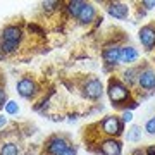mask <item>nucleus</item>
Returning a JSON list of instances; mask_svg holds the SVG:
<instances>
[{"mask_svg": "<svg viewBox=\"0 0 155 155\" xmlns=\"http://www.w3.org/2000/svg\"><path fill=\"white\" fill-rule=\"evenodd\" d=\"M105 90H107V95H109V100H110V104L114 107H122L124 104L131 102L133 90L127 88L119 78H110Z\"/></svg>", "mask_w": 155, "mask_h": 155, "instance_id": "nucleus-1", "label": "nucleus"}, {"mask_svg": "<svg viewBox=\"0 0 155 155\" xmlns=\"http://www.w3.org/2000/svg\"><path fill=\"white\" fill-rule=\"evenodd\" d=\"M102 133L107 134V138H119L124 133V124L119 116H105L104 121L100 122Z\"/></svg>", "mask_w": 155, "mask_h": 155, "instance_id": "nucleus-2", "label": "nucleus"}, {"mask_svg": "<svg viewBox=\"0 0 155 155\" xmlns=\"http://www.w3.org/2000/svg\"><path fill=\"white\" fill-rule=\"evenodd\" d=\"M81 90H83L84 98L91 100V102L100 100L102 97H104V91H105L104 83L100 81L98 78H88V79L83 83V88H81Z\"/></svg>", "mask_w": 155, "mask_h": 155, "instance_id": "nucleus-3", "label": "nucleus"}, {"mask_svg": "<svg viewBox=\"0 0 155 155\" xmlns=\"http://www.w3.org/2000/svg\"><path fill=\"white\" fill-rule=\"evenodd\" d=\"M16 90H17V93L26 100H35L36 95H38V91H40L36 81H35L33 78H29V76L21 78V79L17 81V84H16Z\"/></svg>", "mask_w": 155, "mask_h": 155, "instance_id": "nucleus-4", "label": "nucleus"}, {"mask_svg": "<svg viewBox=\"0 0 155 155\" xmlns=\"http://www.w3.org/2000/svg\"><path fill=\"white\" fill-rule=\"evenodd\" d=\"M71 147V141L62 136V134H52L47 141H45V150L47 155H61L64 150H67Z\"/></svg>", "mask_w": 155, "mask_h": 155, "instance_id": "nucleus-5", "label": "nucleus"}, {"mask_svg": "<svg viewBox=\"0 0 155 155\" xmlns=\"http://www.w3.org/2000/svg\"><path fill=\"white\" fill-rule=\"evenodd\" d=\"M138 86L143 91H155V69H152L150 66L140 67Z\"/></svg>", "mask_w": 155, "mask_h": 155, "instance_id": "nucleus-6", "label": "nucleus"}, {"mask_svg": "<svg viewBox=\"0 0 155 155\" xmlns=\"http://www.w3.org/2000/svg\"><path fill=\"white\" fill-rule=\"evenodd\" d=\"M138 40L147 52L155 50V24H145L138 31Z\"/></svg>", "mask_w": 155, "mask_h": 155, "instance_id": "nucleus-7", "label": "nucleus"}, {"mask_svg": "<svg viewBox=\"0 0 155 155\" xmlns=\"http://www.w3.org/2000/svg\"><path fill=\"white\" fill-rule=\"evenodd\" d=\"M102 61L105 66L116 67L117 64H121V45L110 43L102 50Z\"/></svg>", "mask_w": 155, "mask_h": 155, "instance_id": "nucleus-8", "label": "nucleus"}, {"mask_svg": "<svg viewBox=\"0 0 155 155\" xmlns=\"http://www.w3.org/2000/svg\"><path fill=\"white\" fill-rule=\"evenodd\" d=\"M98 153L100 155H121L122 153V143L119 138H105L98 143Z\"/></svg>", "mask_w": 155, "mask_h": 155, "instance_id": "nucleus-9", "label": "nucleus"}, {"mask_svg": "<svg viewBox=\"0 0 155 155\" xmlns=\"http://www.w3.org/2000/svg\"><path fill=\"white\" fill-rule=\"evenodd\" d=\"M22 28L21 26H17V24H7L5 28L2 29V33H0V40H4V41H9V43H21L22 41Z\"/></svg>", "mask_w": 155, "mask_h": 155, "instance_id": "nucleus-10", "label": "nucleus"}, {"mask_svg": "<svg viewBox=\"0 0 155 155\" xmlns=\"http://www.w3.org/2000/svg\"><path fill=\"white\" fill-rule=\"evenodd\" d=\"M107 12L109 16H112L114 19H119V21H124L129 17V12H131V7L124 4V2H109L107 4Z\"/></svg>", "mask_w": 155, "mask_h": 155, "instance_id": "nucleus-11", "label": "nucleus"}, {"mask_svg": "<svg viewBox=\"0 0 155 155\" xmlns=\"http://www.w3.org/2000/svg\"><path fill=\"white\" fill-rule=\"evenodd\" d=\"M97 14H98V12H97V7H95L93 4H90V2H84L83 9L79 12V16H78V22H79V24H91L95 19H98Z\"/></svg>", "mask_w": 155, "mask_h": 155, "instance_id": "nucleus-12", "label": "nucleus"}, {"mask_svg": "<svg viewBox=\"0 0 155 155\" xmlns=\"http://www.w3.org/2000/svg\"><path fill=\"white\" fill-rule=\"evenodd\" d=\"M140 52L138 48H134L133 45H124L121 47V64H126V66H131L138 61Z\"/></svg>", "mask_w": 155, "mask_h": 155, "instance_id": "nucleus-13", "label": "nucleus"}, {"mask_svg": "<svg viewBox=\"0 0 155 155\" xmlns=\"http://www.w3.org/2000/svg\"><path fill=\"white\" fill-rule=\"evenodd\" d=\"M138 74H140V67H126L121 72V81L129 90H133L134 84H138Z\"/></svg>", "mask_w": 155, "mask_h": 155, "instance_id": "nucleus-14", "label": "nucleus"}, {"mask_svg": "<svg viewBox=\"0 0 155 155\" xmlns=\"http://www.w3.org/2000/svg\"><path fill=\"white\" fill-rule=\"evenodd\" d=\"M83 5H84L83 0H71V2H67V4H66V12L71 17L78 19V16H79V12H81Z\"/></svg>", "mask_w": 155, "mask_h": 155, "instance_id": "nucleus-15", "label": "nucleus"}, {"mask_svg": "<svg viewBox=\"0 0 155 155\" xmlns=\"http://www.w3.org/2000/svg\"><path fill=\"white\" fill-rule=\"evenodd\" d=\"M19 152H21V148L14 141H5L0 145V155H19Z\"/></svg>", "mask_w": 155, "mask_h": 155, "instance_id": "nucleus-16", "label": "nucleus"}, {"mask_svg": "<svg viewBox=\"0 0 155 155\" xmlns=\"http://www.w3.org/2000/svg\"><path fill=\"white\" fill-rule=\"evenodd\" d=\"M17 48H19L17 43H9V41L0 40V54H2V55H12V54L17 52Z\"/></svg>", "mask_w": 155, "mask_h": 155, "instance_id": "nucleus-17", "label": "nucleus"}, {"mask_svg": "<svg viewBox=\"0 0 155 155\" xmlns=\"http://www.w3.org/2000/svg\"><path fill=\"white\" fill-rule=\"evenodd\" d=\"M140 140H141V126L133 124V126L127 129V141L136 143V141H140Z\"/></svg>", "mask_w": 155, "mask_h": 155, "instance_id": "nucleus-18", "label": "nucleus"}, {"mask_svg": "<svg viewBox=\"0 0 155 155\" xmlns=\"http://www.w3.org/2000/svg\"><path fill=\"white\" fill-rule=\"evenodd\" d=\"M41 9H43L45 14H52L54 11L61 9V2H57V0H47V2L41 4Z\"/></svg>", "mask_w": 155, "mask_h": 155, "instance_id": "nucleus-19", "label": "nucleus"}, {"mask_svg": "<svg viewBox=\"0 0 155 155\" xmlns=\"http://www.w3.org/2000/svg\"><path fill=\"white\" fill-rule=\"evenodd\" d=\"M5 112L9 114V116H16V114H19V105H17V102H14V100H7L5 104Z\"/></svg>", "mask_w": 155, "mask_h": 155, "instance_id": "nucleus-20", "label": "nucleus"}, {"mask_svg": "<svg viewBox=\"0 0 155 155\" xmlns=\"http://www.w3.org/2000/svg\"><path fill=\"white\" fill-rule=\"evenodd\" d=\"M121 121L122 124H129V122H133V110H127V109H122L121 112Z\"/></svg>", "mask_w": 155, "mask_h": 155, "instance_id": "nucleus-21", "label": "nucleus"}, {"mask_svg": "<svg viewBox=\"0 0 155 155\" xmlns=\"http://www.w3.org/2000/svg\"><path fill=\"white\" fill-rule=\"evenodd\" d=\"M145 131H147L148 134H152V136L155 134V116L150 117L148 121L145 122Z\"/></svg>", "mask_w": 155, "mask_h": 155, "instance_id": "nucleus-22", "label": "nucleus"}, {"mask_svg": "<svg viewBox=\"0 0 155 155\" xmlns=\"http://www.w3.org/2000/svg\"><path fill=\"white\" fill-rule=\"evenodd\" d=\"M7 104V91L4 88V84H0V107H5Z\"/></svg>", "mask_w": 155, "mask_h": 155, "instance_id": "nucleus-23", "label": "nucleus"}, {"mask_svg": "<svg viewBox=\"0 0 155 155\" xmlns=\"http://www.w3.org/2000/svg\"><path fill=\"white\" fill-rule=\"evenodd\" d=\"M141 7H145L147 11H152V9H155V0H143L141 4H140Z\"/></svg>", "mask_w": 155, "mask_h": 155, "instance_id": "nucleus-24", "label": "nucleus"}, {"mask_svg": "<svg viewBox=\"0 0 155 155\" xmlns=\"http://www.w3.org/2000/svg\"><path fill=\"white\" fill-rule=\"evenodd\" d=\"M76 153H78V152H76V148H74V147L71 145V147H69L67 150H64V152H62L61 155H76Z\"/></svg>", "mask_w": 155, "mask_h": 155, "instance_id": "nucleus-25", "label": "nucleus"}, {"mask_svg": "<svg viewBox=\"0 0 155 155\" xmlns=\"http://www.w3.org/2000/svg\"><path fill=\"white\" fill-rule=\"evenodd\" d=\"M145 155H155V145H148L145 148Z\"/></svg>", "mask_w": 155, "mask_h": 155, "instance_id": "nucleus-26", "label": "nucleus"}, {"mask_svg": "<svg viewBox=\"0 0 155 155\" xmlns=\"http://www.w3.org/2000/svg\"><path fill=\"white\" fill-rule=\"evenodd\" d=\"M7 122H9V121H7V117L0 114V129H2V127H5V126H7Z\"/></svg>", "mask_w": 155, "mask_h": 155, "instance_id": "nucleus-27", "label": "nucleus"}]
</instances>
